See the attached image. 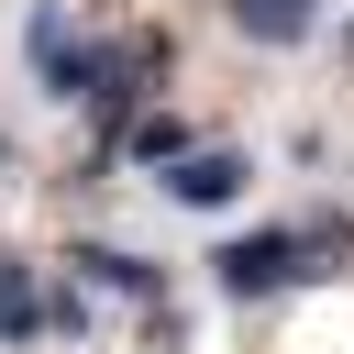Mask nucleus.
I'll list each match as a JSON object with an SVG mask.
<instances>
[{"label": "nucleus", "mask_w": 354, "mask_h": 354, "mask_svg": "<svg viewBox=\"0 0 354 354\" xmlns=\"http://www.w3.org/2000/svg\"><path fill=\"white\" fill-rule=\"evenodd\" d=\"M133 155H144V166H177L188 133H177V122H133Z\"/></svg>", "instance_id": "20e7f679"}, {"label": "nucleus", "mask_w": 354, "mask_h": 354, "mask_svg": "<svg viewBox=\"0 0 354 354\" xmlns=\"http://www.w3.org/2000/svg\"><path fill=\"white\" fill-rule=\"evenodd\" d=\"M77 266H88V277H100V288H144V266H133V254H100V243H88V254H77Z\"/></svg>", "instance_id": "423d86ee"}, {"label": "nucleus", "mask_w": 354, "mask_h": 354, "mask_svg": "<svg viewBox=\"0 0 354 354\" xmlns=\"http://www.w3.org/2000/svg\"><path fill=\"white\" fill-rule=\"evenodd\" d=\"M232 22H243V33H266V44H288V33L310 22V0H232Z\"/></svg>", "instance_id": "7ed1b4c3"}, {"label": "nucleus", "mask_w": 354, "mask_h": 354, "mask_svg": "<svg viewBox=\"0 0 354 354\" xmlns=\"http://www.w3.org/2000/svg\"><path fill=\"white\" fill-rule=\"evenodd\" d=\"M166 188H177L188 210H221V199L243 188V155H221V144H210V155H177V166H166Z\"/></svg>", "instance_id": "f03ea898"}, {"label": "nucleus", "mask_w": 354, "mask_h": 354, "mask_svg": "<svg viewBox=\"0 0 354 354\" xmlns=\"http://www.w3.org/2000/svg\"><path fill=\"white\" fill-rule=\"evenodd\" d=\"M288 277H299V232H254V243L221 254V288H232V299H266V288H288Z\"/></svg>", "instance_id": "f257e3e1"}, {"label": "nucleus", "mask_w": 354, "mask_h": 354, "mask_svg": "<svg viewBox=\"0 0 354 354\" xmlns=\"http://www.w3.org/2000/svg\"><path fill=\"white\" fill-rule=\"evenodd\" d=\"M33 321H44V310H33V288H22V277H11V266H0V332H11V343H22V332H33Z\"/></svg>", "instance_id": "39448f33"}]
</instances>
